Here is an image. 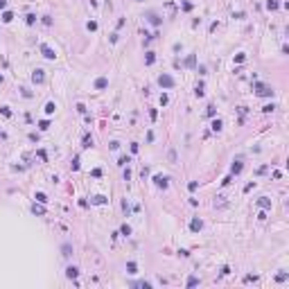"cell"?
Here are the masks:
<instances>
[{"mask_svg":"<svg viewBox=\"0 0 289 289\" xmlns=\"http://www.w3.org/2000/svg\"><path fill=\"white\" fill-rule=\"evenodd\" d=\"M136 2H142V0H136Z\"/></svg>","mask_w":289,"mask_h":289,"instance_id":"cell-38","label":"cell"},{"mask_svg":"<svg viewBox=\"0 0 289 289\" xmlns=\"http://www.w3.org/2000/svg\"><path fill=\"white\" fill-rule=\"evenodd\" d=\"M273 108H276V106H273V104H267V106H264V108H262V111H264V113H271V111H273Z\"/></svg>","mask_w":289,"mask_h":289,"instance_id":"cell-33","label":"cell"},{"mask_svg":"<svg viewBox=\"0 0 289 289\" xmlns=\"http://www.w3.org/2000/svg\"><path fill=\"white\" fill-rule=\"evenodd\" d=\"M194 285H199V278H188V287H194Z\"/></svg>","mask_w":289,"mask_h":289,"instance_id":"cell-24","label":"cell"},{"mask_svg":"<svg viewBox=\"0 0 289 289\" xmlns=\"http://www.w3.org/2000/svg\"><path fill=\"white\" fill-rule=\"evenodd\" d=\"M93 203H106V196H102V194H97L95 199H93Z\"/></svg>","mask_w":289,"mask_h":289,"instance_id":"cell-22","label":"cell"},{"mask_svg":"<svg viewBox=\"0 0 289 289\" xmlns=\"http://www.w3.org/2000/svg\"><path fill=\"white\" fill-rule=\"evenodd\" d=\"M41 52H43V57H45V59H54V57H57V54H54V50H52L50 45H45V43L41 45Z\"/></svg>","mask_w":289,"mask_h":289,"instance_id":"cell-5","label":"cell"},{"mask_svg":"<svg viewBox=\"0 0 289 289\" xmlns=\"http://www.w3.org/2000/svg\"><path fill=\"white\" fill-rule=\"evenodd\" d=\"M7 7V0H0V9H5Z\"/></svg>","mask_w":289,"mask_h":289,"instance_id":"cell-36","label":"cell"},{"mask_svg":"<svg viewBox=\"0 0 289 289\" xmlns=\"http://www.w3.org/2000/svg\"><path fill=\"white\" fill-rule=\"evenodd\" d=\"M86 27H88V32H95V30H97V23H95V21H91Z\"/></svg>","mask_w":289,"mask_h":289,"instance_id":"cell-28","label":"cell"},{"mask_svg":"<svg viewBox=\"0 0 289 289\" xmlns=\"http://www.w3.org/2000/svg\"><path fill=\"white\" fill-rule=\"evenodd\" d=\"M65 276H68V278H77V276H79V269H77V267H68V269H65Z\"/></svg>","mask_w":289,"mask_h":289,"instance_id":"cell-9","label":"cell"},{"mask_svg":"<svg viewBox=\"0 0 289 289\" xmlns=\"http://www.w3.org/2000/svg\"><path fill=\"white\" fill-rule=\"evenodd\" d=\"M25 21H27V25H34V21H36V16H34V14H27V18H25Z\"/></svg>","mask_w":289,"mask_h":289,"instance_id":"cell-29","label":"cell"},{"mask_svg":"<svg viewBox=\"0 0 289 289\" xmlns=\"http://www.w3.org/2000/svg\"><path fill=\"white\" fill-rule=\"evenodd\" d=\"M34 199H36L38 203H45V201H48V196H45L43 192H36V196H34Z\"/></svg>","mask_w":289,"mask_h":289,"instance_id":"cell-17","label":"cell"},{"mask_svg":"<svg viewBox=\"0 0 289 289\" xmlns=\"http://www.w3.org/2000/svg\"><path fill=\"white\" fill-rule=\"evenodd\" d=\"M43 72H45V70H41V68H38V70H34V75H32V81H34V84H43V81H45V75H43Z\"/></svg>","mask_w":289,"mask_h":289,"instance_id":"cell-4","label":"cell"},{"mask_svg":"<svg viewBox=\"0 0 289 289\" xmlns=\"http://www.w3.org/2000/svg\"><path fill=\"white\" fill-rule=\"evenodd\" d=\"M38 127H41V129H43V131H45V129L50 127V122H48V120H41V122H38Z\"/></svg>","mask_w":289,"mask_h":289,"instance_id":"cell-32","label":"cell"},{"mask_svg":"<svg viewBox=\"0 0 289 289\" xmlns=\"http://www.w3.org/2000/svg\"><path fill=\"white\" fill-rule=\"evenodd\" d=\"M257 206H260V208H264V210H267V208H271V201H269V199H267V196H262V199H257Z\"/></svg>","mask_w":289,"mask_h":289,"instance_id":"cell-10","label":"cell"},{"mask_svg":"<svg viewBox=\"0 0 289 289\" xmlns=\"http://www.w3.org/2000/svg\"><path fill=\"white\" fill-rule=\"evenodd\" d=\"M154 61H156V57H154V52H147V59H145V63H147V65H151V63H154Z\"/></svg>","mask_w":289,"mask_h":289,"instance_id":"cell-16","label":"cell"},{"mask_svg":"<svg viewBox=\"0 0 289 289\" xmlns=\"http://www.w3.org/2000/svg\"><path fill=\"white\" fill-rule=\"evenodd\" d=\"M196 185H199L196 181H190V183H188V188H190V190H196Z\"/></svg>","mask_w":289,"mask_h":289,"instance_id":"cell-35","label":"cell"},{"mask_svg":"<svg viewBox=\"0 0 289 289\" xmlns=\"http://www.w3.org/2000/svg\"><path fill=\"white\" fill-rule=\"evenodd\" d=\"M0 113H2V115H5V118H9V115H11V111H9V108H7V106H2V108H0Z\"/></svg>","mask_w":289,"mask_h":289,"instance_id":"cell-31","label":"cell"},{"mask_svg":"<svg viewBox=\"0 0 289 289\" xmlns=\"http://www.w3.org/2000/svg\"><path fill=\"white\" fill-rule=\"evenodd\" d=\"M127 273H131V276L138 273V264L136 262H127Z\"/></svg>","mask_w":289,"mask_h":289,"instance_id":"cell-12","label":"cell"},{"mask_svg":"<svg viewBox=\"0 0 289 289\" xmlns=\"http://www.w3.org/2000/svg\"><path fill=\"white\" fill-rule=\"evenodd\" d=\"M267 9H271V11L278 9V2H276V0H269V2H267Z\"/></svg>","mask_w":289,"mask_h":289,"instance_id":"cell-19","label":"cell"},{"mask_svg":"<svg viewBox=\"0 0 289 289\" xmlns=\"http://www.w3.org/2000/svg\"><path fill=\"white\" fill-rule=\"evenodd\" d=\"M194 61H196V59H194V54H190V57H188V61H185V65H188V68H192Z\"/></svg>","mask_w":289,"mask_h":289,"instance_id":"cell-26","label":"cell"},{"mask_svg":"<svg viewBox=\"0 0 289 289\" xmlns=\"http://www.w3.org/2000/svg\"><path fill=\"white\" fill-rule=\"evenodd\" d=\"M147 18H149V23H151V25H156V27L163 23L161 18H158V14H154V11H149V14H147Z\"/></svg>","mask_w":289,"mask_h":289,"instance_id":"cell-7","label":"cell"},{"mask_svg":"<svg viewBox=\"0 0 289 289\" xmlns=\"http://www.w3.org/2000/svg\"><path fill=\"white\" fill-rule=\"evenodd\" d=\"M54 108H57V106H54V102H48V104H45V113H48V115H52V113H54Z\"/></svg>","mask_w":289,"mask_h":289,"instance_id":"cell-14","label":"cell"},{"mask_svg":"<svg viewBox=\"0 0 289 289\" xmlns=\"http://www.w3.org/2000/svg\"><path fill=\"white\" fill-rule=\"evenodd\" d=\"M32 212H34V215H45V210H43L41 206H36V203L32 206Z\"/></svg>","mask_w":289,"mask_h":289,"instance_id":"cell-18","label":"cell"},{"mask_svg":"<svg viewBox=\"0 0 289 289\" xmlns=\"http://www.w3.org/2000/svg\"><path fill=\"white\" fill-rule=\"evenodd\" d=\"M120 233H122V235H127V237H129V235H131V228H129V226L124 224V226H122V228H120Z\"/></svg>","mask_w":289,"mask_h":289,"instance_id":"cell-25","label":"cell"},{"mask_svg":"<svg viewBox=\"0 0 289 289\" xmlns=\"http://www.w3.org/2000/svg\"><path fill=\"white\" fill-rule=\"evenodd\" d=\"M0 84H2V75H0Z\"/></svg>","mask_w":289,"mask_h":289,"instance_id":"cell-37","label":"cell"},{"mask_svg":"<svg viewBox=\"0 0 289 289\" xmlns=\"http://www.w3.org/2000/svg\"><path fill=\"white\" fill-rule=\"evenodd\" d=\"M129 161H131V158H129V156H122V158H120V161H118V165H122V167H124V165H127Z\"/></svg>","mask_w":289,"mask_h":289,"instance_id":"cell-30","label":"cell"},{"mask_svg":"<svg viewBox=\"0 0 289 289\" xmlns=\"http://www.w3.org/2000/svg\"><path fill=\"white\" fill-rule=\"evenodd\" d=\"M194 93H196V97L203 95V84H196V91H194Z\"/></svg>","mask_w":289,"mask_h":289,"instance_id":"cell-27","label":"cell"},{"mask_svg":"<svg viewBox=\"0 0 289 289\" xmlns=\"http://www.w3.org/2000/svg\"><path fill=\"white\" fill-rule=\"evenodd\" d=\"M61 255H63V257L72 255V246H70V244H63V246H61Z\"/></svg>","mask_w":289,"mask_h":289,"instance_id":"cell-11","label":"cell"},{"mask_svg":"<svg viewBox=\"0 0 289 289\" xmlns=\"http://www.w3.org/2000/svg\"><path fill=\"white\" fill-rule=\"evenodd\" d=\"M11 21H14V14L11 11H5L2 14V23H11Z\"/></svg>","mask_w":289,"mask_h":289,"instance_id":"cell-13","label":"cell"},{"mask_svg":"<svg viewBox=\"0 0 289 289\" xmlns=\"http://www.w3.org/2000/svg\"><path fill=\"white\" fill-rule=\"evenodd\" d=\"M230 172H233V174H239V172H242V163L235 161V163H233V169H230Z\"/></svg>","mask_w":289,"mask_h":289,"instance_id":"cell-15","label":"cell"},{"mask_svg":"<svg viewBox=\"0 0 289 289\" xmlns=\"http://www.w3.org/2000/svg\"><path fill=\"white\" fill-rule=\"evenodd\" d=\"M158 84H161L163 88H174V77H172V75H165V72H163L161 77H158Z\"/></svg>","mask_w":289,"mask_h":289,"instance_id":"cell-2","label":"cell"},{"mask_svg":"<svg viewBox=\"0 0 289 289\" xmlns=\"http://www.w3.org/2000/svg\"><path fill=\"white\" fill-rule=\"evenodd\" d=\"M201 228H203V222H201L199 217H194L192 222H190V230H194V233H199Z\"/></svg>","mask_w":289,"mask_h":289,"instance_id":"cell-6","label":"cell"},{"mask_svg":"<svg viewBox=\"0 0 289 289\" xmlns=\"http://www.w3.org/2000/svg\"><path fill=\"white\" fill-rule=\"evenodd\" d=\"M167 158H169V163H176V151H174V149H169V154H167Z\"/></svg>","mask_w":289,"mask_h":289,"instance_id":"cell-21","label":"cell"},{"mask_svg":"<svg viewBox=\"0 0 289 289\" xmlns=\"http://www.w3.org/2000/svg\"><path fill=\"white\" fill-rule=\"evenodd\" d=\"M212 131H222V120H215L212 122Z\"/></svg>","mask_w":289,"mask_h":289,"instance_id":"cell-23","label":"cell"},{"mask_svg":"<svg viewBox=\"0 0 289 289\" xmlns=\"http://www.w3.org/2000/svg\"><path fill=\"white\" fill-rule=\"evenodd\" d=\"M84 147H93V138L91 136H84Z\"/></svg>","mask_w":289,"mask_h":289,"instance_id":"cell-20","label":"cell"},{"mask_svg":"<svg viewBox=\"0 0 289 289\" xmlns=\"http://www.w3.org/2000/svg\"><path fill=\"white\" fill-rule=\"evenodd\" d=\"M72 169H79V156H75V161H72Z\"/></svg>","mask_w":289,"mask_h":289,"instance_id":"cell-34","label":"cell"},{"mask_svg":"<svg viewBox=\"0 0 289 289\" xmlns=\"http://www.w3.org/2000/svg\"><path fill=\"white\" fill-rule=\"evenodd\" d=\"M255 93L260 97H271V95H273V88L267 86V84H255Z\"/></svg>","mask_w":289,"mask_h":289,"instance_id":"cell-1","label":"cell"},{"mask_svg":"<svg viewBox=\"0 0 289 289\" xmlns=\"http://www.w3.org/2000/svg\"><path fill=\"white\" fill-rule=\"evenodd\" d=\"M154 183H156L158 188H163V190H167V185H169V179H167V176H161V174H156V176H154Z\"/></svg>","mask_w":289,"mask_h":289,"instance_id":"cell-3","label":"cell"},{"mask_svg":"<svg viewBox=\"0 0 289 289\" xmlns=\"http://www.w3.org/2000/svg\"><path fill=\"white\" fill-rule=\"evenodd\" d=\"M106 86H108V79H106V77H99V79L95 81V88H97V91H104Z\"/></svg>","mask_w":289,"mask_h":289,"instance_id":"cell-8","label":"cell"}]
</instances>
